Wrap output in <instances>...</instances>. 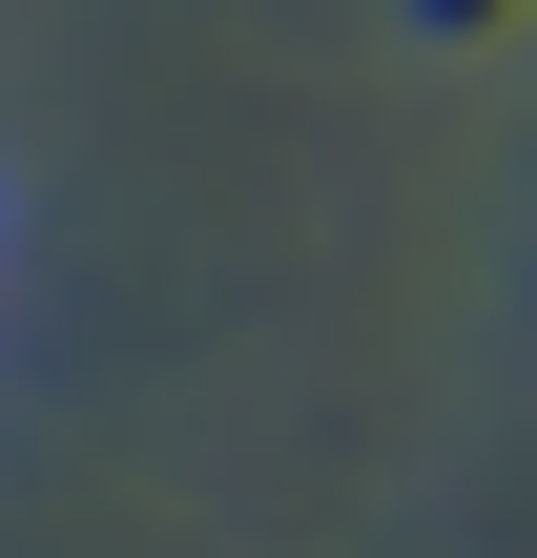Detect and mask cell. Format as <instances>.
I'll list each match as a JSON object with an SVG mask.
<instances>
[]
</instances>
